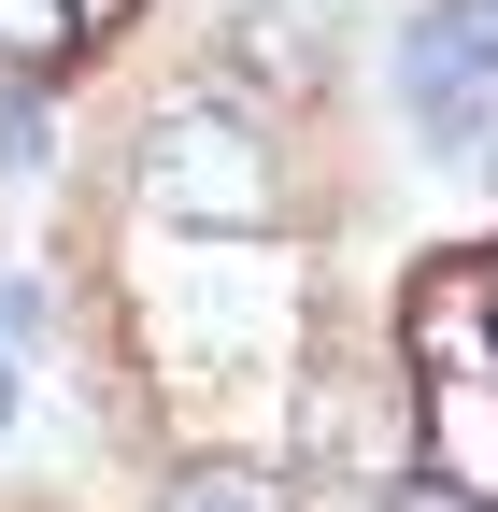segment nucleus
Masks as SVG:
<instances>
[{"label":"nucleus","instance_id":"f257e3e1","mask_svg":"<svg viewBox=\"0 0 498 512\" xmlns=\"http://www.w3.org/2000/svg\"><path fill=\"white\" fill-rule=\"evenodd\" d=\"M129 185H143L157 228H200V242H271V228H285V157H271V128H257V100H242V86L157 100Z\"/></svg>","mask_w":498,"mask_h":512},{"label":"nucleus","instance_id":"f03ea898","mask_svg":"<svg viewBox=\"0 0 498 512\" xmlns=\"http://www.w3.org/2000/svg\"><path fill=\"white\" fill-rule=\"evenodd\" d=\"M399 86H413V128H427V143L498 128V0H427V15L399 29Z\"/></svg>","mask_w":498,"mask_h":512},{"label":"nucleus","instance_id":"7ed1b4c3","mask_svg":"<svg viewBox=\"0 0 498 512\" xmlns=\"http://www.w3.org/2000/svg\"><path fill=\"white\" fill-rule=\"evenodd\" d=\"M399 356H413V399L427 384H498V256H427L399 299Z\"/></svg>","mask_w":498,"mask_h":512},{"label":"nucleus","instance_id":"20e7f679","mask_svg":"<svg viewBox=\"0 0 498 512\" xmlns=\"http://www.w3.org/2000/svg\"><path fill=\"white\" fill-rule=\"evenodd\" d=\"M427 470L498 512V384H427Z\"/></svg>","mask_w":498,"mask_h":512},{"label":"nucleus","instance_id":"39448f33","mask_svg":"<svg viewBox=\"0 0 498 512\" xmlns=\"http://www.w3.org/2000/svg\"><path fill=\"white\" fill-rule=\"evenodd\" d=\"M228 57L257 86H314L328 72V15H314V0H257V15H228Z\"/></svg>","mask_w":498,"mask_h":512},{"label":"nucleus","instance_id":"423d86ee","mask_svg":"<svg viewBox=\"0 0 498 512\" xmlns=\"http://www.w3.org/2000/svg\"><path fill=\"white\" fill-rule=\"evenodd\" d=\"M86 43H100V29L72 15V0H0V72H15V86H57Z\"/></svg>","mask_w":498,"mask_h":512},{"label":"nucleus","instance_id":"0eeeda50","mask_svg":"<svg viewBox=\"0 0 498 512\" xmlns=\"http://www.w3.org/2000/svg\"><path fill=\"white\" fill-rule=\"evenodd\" d=\"M157 512H299V484H285V470H257V456H185Z\"/></svg>","mask_w":498,"mask_h":512},{"label":"nucleus","instance_id":"6e6552de","mask_svg":"<svg viewBox=\"0 0 498 512\" xmlns=\"http://www.w3.org/2000/svg\"><path fill=\"white\" fill-rule=\"evenodd\" d=\"M385 512H484V498H470V484H427V470H413V484H399Z\"/></svg>","mask_w":498,"mask_h":512},{"label":"nucleus","instance_id":"1a4fd4ad","mask_svg":"<svg viewBox=\"0 0 498 512\" xmlns=\"http://www.w3.org/2000/svg\"><path fill=\"white\" fill-rule=\"evenodd\" d=\"M72 15H86V29H114V15H143V0H72Z\"/></svg>","mask_w":498,"mask_h":512},{"label":"nucleus","instance_id":"9d476101","mask_svg":"<svg viewBox=\"0 0 498 512\" xmlns=\"http://www.w3.org/2000/svg\"><path fill=\"white\" fill-rule=\"evenodd\" d=\"M0 427H15V356H0Z\"/></svg>","mask_w":498,"mask_h":512},{"label":"nucleus","instance_id":"9b49d317","mask_svg":"<svg viewBox=\"0 0 498 512\" xmlns=\"http://www.w3.org/2000/svg\"><path fill=\"white\" fill-rule=\"evenodd\" d=\"M484 157H498V143H484Z\"/></svg>","mask_w":498,"mask_h":512}]
</instances>
